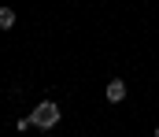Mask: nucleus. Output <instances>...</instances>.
Listing matches in <instances>:
<instances>
[{
    "mask_svg": "<svg viewBox=\"0 0 159 137\" xmlns=\"http://www.w3.org/2000/svg\"><path fill=\"white\" fill-rule=\"evenodd\" d=\"M30 122H34L37 130H56V126H59V104H56V100H41L37 107L30 111Z\"/></svg>",
    "mask_w": 159,
    "mask_h": 137,
    "instance_id": "f257e3e1",
    "label": "nucleus"
},
{
    "mask_svg": "<svg viewBox=\"0 0 159 137\" xmlns=\"http://www.w3.org/2000/svg\"><path fill=\"white\" fill-rule=\"evenodd\" d=\"M104 96H107L111 104H122V100H126V82H122V78H111L107 89H104Z\"/></svg>",
    "mask_w": 159,
    "mask_h": 137,
    "instance_id": "f03ea898",
    "label": "nucleus"
},
{
    "mask_svg": "<svg viewBox=\"0 0 159 137\" xmlns=\"http://www.w3.org/2000/svg\"><path fill=\"white\" fill-rule=\"evenodd\" d=\"M15 26V11L11 7H0V30H11Z\"/></svg>",
    "mask_w": 159,
    "mask_h": 137,
    "instance_id": "7ed1b4c3",
    "label": "nucleus"
},
{
    "mask_svg": "<svg viewBox=\"0 0 159 137\" xmlns=\"http://www.w3.org/2000/svg\"><path fill=\"white\" fill-rule=\"evenodd\" d=\"M156 137H159V126H156Z\"/></svg>",
    "mask_w": 159,
    "mask_h": 137,
    "instance_id": "20e7f679",
    "label": "nucleus"
},
{
    "mask_svg": "<svg viewBox=\"0 0 159 137\" xmlns=\"http://www.w3.org/2000/svg\"><path fill=\"white\" fill-rule=\"evenodd\" d=\"M48 137H56V134H48Z\"/></svg>",
    "mask_w": 159,
    "mask_h": 137,
    "instance_id": "39448f33",
    "label": "nucleus"
}]
</instances>
